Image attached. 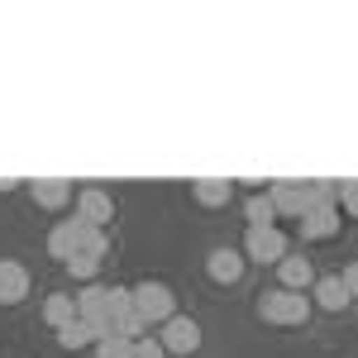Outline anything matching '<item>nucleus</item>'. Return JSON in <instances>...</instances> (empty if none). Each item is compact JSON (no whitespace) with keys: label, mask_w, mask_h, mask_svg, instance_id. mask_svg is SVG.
I'll use <instances>...</instances> for the list:
<instances>
[{"label":"nucleus","mask_w":358,"mask_h":358,"mask_svg":"<svg viewBox=\"0 0 358 358\" xmlns=\"http://www.w3.org/2000/svg\"><path fill=\"white\" fill-rule=\"evenodd\" d=\"M120 310H129V287H101V282H91L77 292V320H86L96 339H106L115 334V315Z\"/></svg>","instance_id":"obj_1"},{"label":"nucleus","mask_w":358,"mask_h":358,"mask_svg":"<svg viewBox=\"0 0 358 358\" xmlns=\"http://www.w3.org/2000/svg\"><path fill=\"white\" fill-rule=\"evenodd\" d=\"M129 306H134V315L148 330L177 315V296H172L167 282H138V287H129Z\"/></svg>","instance_id":"obj_2"},{"label":"nucleus","mask_w":358,"mask_h":358,"mask_svg":"<svg viewBox=\"0 0 358 358\" xmlns=\"http://www.w3.org/2000/svg\"><path fill=\"white\" fill-rule=\"evenodd\" d=\"M258 315H263L268 325H306V320H310V296L277 287V292H268V296L258 301Z\"/></svg>","instance_id":"obj_3"},{"label":"nucleus","mask_w":358,"mask_h":358,"mask_svg":"<svg viewBox=\"0 0 358 358\" xmlns=\"http://www.w3.org/2000/svg\"><path fill=\"white\" fill-rule=\"evenodd\" d=\"M239 253H244L248 263H263V268L273 263V268H277V263L292 253V244H287V234H282L277 224H268V229H248V234H244V248H239Z\"/></svg>","instance_id":"obj_4"},{"label":"nucleus","mask_w":358,"mask_h":358,"mask_svg":"<svg viewBox=\"0 0 358 358\" xmlns=\"http://www.w3.org/2000/svg\"><path fill=\"white\" fill-rule=\"evenodd\" d=\"M268 201H273L277 215H296V220H301L306 210L315 206V187H310V182H273V187H268Z\"/></svg>","instance_id":"obj_5"},{"label":"nucleus","mask_w":358,"mask_h":358,"mask_svg":"<svg viewBox=\"0 0 358 358\" xmlns=\"http://www.w3.org/2000/svg\"><path fill=\"white\" fill-rule=\"evenodd\" d=\"M158 344H163L167 354H196L201 349V325H196L192 315H172V320H163V334H158Z\"/></svg>","instance_id":"obj_6"},{"label":"nucleus","mask_w":358,"mask_h":358,"mask_svg":"<svg viewBox=\"0 0 358 358\" xmlns=\"http://www.w3.org/2000/svg\"><path fill=\"white\" fill-rule=\"evenodd\" d=\"M77 220L91 224V229H106V224L115 220L110 192H101V187H82V192H77Z\"/></svg>","instance_id":"obj_7"},{"label":"nucleus","mask_w":358,"mask_h":358,"mask_svg":"<svg viewBox=\"0 0 358 358\" xmlns=\"http://www.w3.org/2000/svg\"><path fill=\"white\" fill-rule=\"evenodd\" d=\"M339 224H344V210L315 201V206L301 215V239H334V234H339Z\"/></svg>","instance_id":"obj_8"},{"label":"nucleus","mask_w":358,"mask_h":358,"mask_svg":"<svg viewBox=\"0 0 358 358\" xmlns=\"http://www.w3.org/2000/svg\"><path fill=\"white\" fill-rule=\"evenodd\" d=\"M82 234H86L82 220H57L53 234H48V253L62 258V263H67V258H77V253H82Z\"/></svg>","instance_id":"obj_9"},{"label":"nucleus","mask_w":358,"mask_h":358,"mask_svg":"<svg viewBox=\"0 0 358 358\" xmlns=\"http://www.w3.org/2000/svg\"><path fill=\"white\" fill-rule=\"evenodd\" d=\"M24 296H29V273H24V263L0 258V306H20Z\"/></svg>","instance_id":"obj_10"},{"label":"nucleus","mask_w":358,"mask_h":358,"mask_svg":"<svg viewBox=\"0 0 358 358\" xmlns=\"http://www.w3.org/2000/svg\"><path fill=\"white\" fill-rule=\"evenodd\" d=\"M244 268H248V258L239 248H215V253L206 258V273L215 277V282H224V287H234V282L244 277Z\"/></svg>","instance_id":"obj_11"},{"label":"nucleus","mask_w":358,"mask_h":358,"mask_svg":"<svg viewBox=\"0 0 358 358\" xmlns=\"http://www.w3.org/2000/svg\"><path fill=\"white\" fill-rule=\"evenodd\" d=\"M277 277H282L287 292H306V287H315V268H310V258H296V253H287V258L277 263Z\"/></svg>","instance_id":"obj_12"},{"label":"nucleus","mask_w":358,"mask_h":358,"mask_svg":"<svg viewBox=\"0 0 358 358\" xmlns=\"http://www.w3.org/2000/svg\"><path fill=\"white\" fill-rule=\"evenodd\" d=\"M29 196H34V206L57 210V206L72 201V182H62V177H43V182H29Z\"/></svg>","instance_id":"obj_13"},{"label":"nucleus","mask_w":358,"mask_h":358,"mask_svg":"<svg viewBox=\"0 0 358 358\" xmlns=\"http://www.w3.org/2000/svg\"><path fill=\"white\" fill-rule=\"evenodd\" d=\"M349 301H354V296L344 292L339 277H315V306H325V310H344Z\"/></svg>","instance_id":"obj_14"},{"label":"nucleus","mask_w":358,"mask_h":358,"mask_svg":"<svg viewBox=\"0 0 358 358\" xmlns=\"http://www.w3.org/2000/svg\"><path fill=\"white\" fill-rule=\"evenodd\" d=\"M43 320H48L53 330L72 325V320H77V296H62V292H53V296L43 301Z\"/></svg>","instance_id":"obj_15"},{"label":"nucleus","mask_w":358,"mask_h":358,"mask_svg":"<svg viewBox=\"0 0 358 358\" xmlns=\"http://www.w3.org/2000/svg\"><path fill=\"white\" fill-rule=\"evenodd\" d=\"M229 192H234V182H224V177H201V182H192V196L201 206H224Z\"/></svg>","instance_id":"obj_16"},{"label":"nucleus","mask_w":358,"mask_h":358,"mask_svg":"<svg viewBox=\"0 0 358 358\" xmlns=\"http://www.w3.org/2000/svg\"><path fill=\"white\" fill-rule=\"evenodd\" d=\"M244 215H248V229H268V224L277 220L268 192H253V196H248V201H244Z\"/></svg>","instance_id":"obj_17"},{"label":"nucleus","mask_w":358,"mask_h":358,"mask_svg":"<svg viewBox=\"0 0 358 358\" xmlns=\"http://www.w3.org/2000/svg\"><path fill=\"white\" fill-rule=\"evenodd\" d=\"M57 344H62L67 354H72V349H91V344H96V330H91L86 320H72V325L57 330Z\"/></svg>","instance_id":"obj_18"},{"label":"nucleus","mask_w":358,"mask_h":358,"mask_svg":"<svg viewBox=\"0 0 358 358\" xmlns=\"http://www.w3.org/2000/svg\"><path fill=\"white\" fill-rule=\"evenodd\" d=\"M96 358H134V339L106 334V339H96Z\"/></svg>","instance_id":"obj_19"},{"label":"nucleus","mask_w":358,"mask_h":358,"mask_svg":"<svg viewBox=\"0 0 358 358\" xmlns=\"http://www.w3.org/2000/svg\"><path fill=\"white\" fill-rule=\"evenodd\" d=\"M62 268H67L72 277H82V282H91V277L101 273V258H91V253H77V258H67Z\"/></svg>","instance_id":"obj_20"},{"label":"nucleus","mask_w":358,"mask_h":358,"mask_svg":"<svg viewBox=\"0 0 358 358\" xmlns=\"http://www.w3.org/2000/svg\"><path fill=\"white\" fill-rule=\"evenodd\" d=\"M82 253H91V258H106V253H110V239H106V229H91V224H86Z\"/></svg>","instance_id":"obj_21"},{"label":"nucleus","mask_w":358,"mask_h":358,"mask_svg":"<svg viewBox=\"0 0 358 358\" xmlns=\"http://www.w3.org/2000/svg\"><path fill=\"white\" fill-rule=\"evenodd\" d=\"M134 358H167V349L158 344V334H143V339H134Z\"/></svg>","instance_id":"obj_22"},{"label":"nucleus","mask_w":358,"mask_h":358,"mask_svg":"<svg viewBox=\"0 0 358 358\" xmlns=\"http://www.w3.org/2000/svg\"><path fill=\"white\" fill-rule=\"evenodd\" d=\"M339 210L358 215V182H339Z\"/></svg>","instance_id":"obj_23"},{"label":"nucleus","mask_w":358,"mask_h":358,"mask_svg":"<svg viewBox=\"0 0 358 358\" xmlns=\"http://www.w3.org/2000/svg\"><path fill=\"white\" fill-rule=\"evenodd\" d=\"M339 282H344V292H349V296H358V258L344 268V273H339Z\"/></svg>","instance_id":"obj_24"},{"label":"nucleus","mask_w":358,"mask_h":358,"mask_svg":"<svg viewBox=\"0 0 358 358\" xmlns=\"http://www.w3.org/2000/svg\"><path fill=\"white\" fill-rule=\"evenodd\" d=\"M20 182H24V177H0V192H15Z\"/></svg>","instance_id":"obj_25"}]
</instances>
